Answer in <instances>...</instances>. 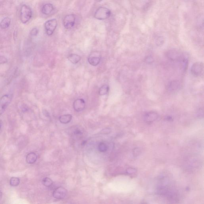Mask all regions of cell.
Here are the masks:
<instances>
[{
	"mask_svg": "<svg viewBox=\"0 0 204 204\" xmlns=\"http://www.w3.org/2000/svg\"><path fill=\"white\" fill-rule=\"evenodd\" d=\"M32 17V11L30 8L27 5H23L20 9V19L23 24L28 22Z\"/></svg>",
	"mask_w": 204,
	"mask_h": 204,
	"instance_id": "1",
	"label": "cell"
},
{
	"mask_svg": "<svg viewBox=\"0 0 204 204\" xmlns=\"http://www.w3.org/2000/svg\"><path fill=\"white\" fill-rule=\"evenodd\" d=\"M111 14V11L109 9L104 7H101L96 10L94 17L98 20H103L110 17Z\"/></svg>",
	"mask_w": 204,
	"mask_h": 204,
	"instance_id": "2",
	"label": "cell"
},
{
	"mask_svg": "<svg viewBox=\"0 0 204 204\" xmlns=\"http://www.w3.org/2000/svg\"><path fill=\"white\" fill-rule=\"evenodd\" d=\"M57 26V20L56 19H51L46 22L44 27L47 34L48 36H51L56 29Z\"/></svg>",
	"mask_w": 204,
	"mask_h": 204,
	"instance_id": "3",
	"label": "cell"
},
{
	"mask_svg": "<svg viewBox=\"0 0 204 204\" xmlns=\"http://www.w3.org/2000/svg\"><path fill=\"white\" fill-rule=\"evenodd\" d=\"M11 101V97L9 94H5L0 99V115H1L4 113Z\"/></svg>",
	"mask_w": 204,
	"mask_h": 204,
	"instance_id": "4",
	"label": "cell"
},
{
	"mask_svg": "<svg viewBox=\"0 0 204 204\" xmlns=\"http://www.w3.org/2000/svg\"><path fill=\"white\" fill-rule=\"evenodd\" d=\"M203 64L200 62H196L191 68V72L195 76H200L203 71Z\"/></svg>",
	"mask_w": 204,
	"mask_h": 204,
	"instance_id": "5",
	"label": "cell"
},
{
	"mask_svg": "<svg viewBox=\"0 0 204 204\" xmlns=\"http://www.w3.org/2000/svg\"><path fill=\"white\" fill-rule=\"evenodd\" d=\"M76 22V17L75 15L71 14L65 16L63 20V25L64 27L67 29L72 28L74 26Z\"/></svg>",
	"mask_w": 204,
	"mask_h": 204,
	"instance_id": "6",
	"label": "cell"
},
{
	"mask_svg": "<svg viewBox=\"0 0 204 204\" xmlns=\"http://www.w3.org/2000/svg\"><path fill=\"white\" fill-rule=\"evenodd\" d=\"M67 192V190L64 187H58L56 188L53 192V197L56 199H63L66 197Z\"/></svg>",
	"mask_w": 204,
	"mask_h": 204,
	"instance_id": "7",
	"label": "cell"
},
{
	"mask_svg": "<svg viewBox=\"0 0 204 204\" xmlns=\"http://www.w3.org/2000/svg\"><path fill=\"white\" fill-rule=\"evenodd\" d=\"M88 61L90 65L96 66L101 62V57L97 53H93L89 57Z\"/></svg>",
	"mask_w": 204,
	"mask_h": 204,
	"instance_id": "8",
	"label": "cell"
},
{
	"mask_svg": "<svg viewBox=\"0 0 204 204\" xmlns=\"http://www.w3.org/2000/svg\"><path fill=\"white\" fill-rule=\"evenodd\" d=\"M85 102L82 99H78L75 100L73 104V109L75 111L80 112L85 109Z\"/></svg>",
	"mask_w": 204,
	"mask_h": 204,
	"instance_id": "9",
	"label": "cell"
},
{
	"mask_svg": "<svg viewBox=\"0 0 204 204\" xmlns=\"http://www.w3.org/2000/svg\"><path fill=\"white\" fill-rule=\"evenodd\" d=\"M158 117V114L154 112H149L145 114L144 120L147 123H152L157 119Z\"/></svg>",
	"mask_w": 204,
	"mask_h": 204,
	"instance_id": "10",
	"label": "cell"
},
{
	"mask_svg": "<svg viewBox=\"0 0 204 204\" xmlns=\"http://www.w3.org/2000/svg\"><path fill=\"white\" fill-rule=\"evenodd\" d=\"M38 159V156L34 152H31L27 154L26 157V161L29 164L35 163Z\"/></svg>",
	"mask_w": 204,
	"mask_h": 204,
	"instance_id": "11",
	"label": "cell"
},
{
	"mask_svg": "<svg viewBox=\"0 0 204 204\" xmlns=\"http://www.w3.org/2000/svg\"><path fill=\"white\" fill-rule=\"evenodd\" d=\"M54 6L52 4L48 3L45 4L41 9V12L44 14L48 15L51 13L54 10Z\"/></svg>",
	"mask_w": 204,
	"mask_h": 204,
	"instance_id": "12",
	"label": "cell"
},
{
	"mask_svg": "<svg viewBox=\"0 0 204 204\" xmlns=\"http://www.w3.org/2000/svg\"><path fill=\"white\" fill-rule=\"evenodd\" d=\"M72 118V115L70 114H67V115H63L60 116L59 121L62 124H67L70 123Z\"/></svg>",
	"mask_w": 204,
	"mask_h": 204,
	"instance_id": "13",
	"label": "cell"
},
{
	"mask_svg": "<svg viewBox=\"0 0 204 204\" xmlns=\"http://www.w3.org/2000/svg\"><path fill=\"white\" fill-rule=\"evenodd\" d=\"M180 84L178 81H173L169 83L168 85V88L171 91H175L180 88Z\"/></svg>",
	"mask_w": 204,
	"mask_h": 204,
	"instance_id": "14",
	"label": "cell"
},
{
	"mask_svg": "<svg viewBox=\"0 0 204 204\" xmlns=\"http://www.w3.org/2000/svg\"><path fill=\"white\" fill-rule=\"evenodd\" d=\"M68 59L73 64H76L80 62L81 57L76 54H70L68 57Z\"/></svg>",
	"mask_w": 204,
	"mask_h": 204,
	"instance_id": "15",
	"label": "cell"
},
{
	"mask_svg": "<svg viewBox=\"0 0 204 204\" xmlns=\"http://www.w3.org/2000/svg\"><path fill=\"white\" fill-rule=\"evenodd\" d=\"M11 20L9 17H6L4 19L2 20L0 23V26L1 28L4 29L8 28L10 26Z\"/></svg>",
	"mask_w": 204,
	"mask_h": 204,
	"instance_id": "16",
	"label": "cell"
},
{
	"mask_svg": "<svg viewBox=\"0 0 204 204\" xmlns=\"http://www.w3.org/2000/svg\"><path fill=\"white\" fill-rule=\"evenodd\" d=\"M109 87L108 85H102L99 90V94L101 96L105 95L109 92Z\"/></svg>",
	"mask_w": 204,
	"mask_h": 204,
	"instance_id": "17",
	"label": "cell"
},
{
	"mask_svg": "<svg viewBox=\"0 0 204 204\" xmlns=\"http://www.w3.org/2000/svg\"><path fill=\"white\" fill-rule=\"evenodd\" d=\"M20 183V180L18 177H12L10 180V184L11 186L16 187L18 186Z\"/></svg>",
	"mask_w": 204,
	"mask_h": 204,
	"instance_id": "18",
	"label": "cell"
},
{
	"mask_svg": "<svg viewBox=\"0 0 204 204\" xmlns=\"http://www.w3.org/2000/svg\"><path fill=\"white\" fill-rule=\"evenodd\" d=\"M42 183L43 185L46 187H49L52 185L53 181L48 177H45L42 180Z\"/></svg>",
	"mask_w": 204,
	"mask_h": 204,
	"instance_id": "19",
	"label": "cell"
},
{
	"mask_svg": "<svg viewBox=\"0 0 204 204\" xmlns=\"http://www.w3.org/2000/svg\"><path fill=\"white\" fill-rule=\"evenodd\" d=\"M99 150L101 152H105L108 150V146L104 142H101L98 146Z\"/></svg>",
	"mask_w": 204,
	"mask_h": 204,
	"instance_id": "20",
	"label": "cell"
},
{
	"mask_svg": "<svg viewBox=\"0 0 204 204\" xmlns=\"http://www.w3.org/2000/svg\"><path fill=\"white\" fill-rule=\"evenodd\" d=\"M203 16H200L198 18L197 20V25L198 27L200 28L203 27L204 21H203Z\"/></svg>",
	"mask_w": 204,
	"mask_h": 204,
	"instance_id": "21",
	"label": "cell"
},
{
	"mask_svg": "<svg viewBox=\"0 0 204 204\" xmlns=\"http://www.w3.org/2000/svg\"><path fill=\"white\" fill-rule=\"evenodd\" d=\"M38 33V29L34 28L31 30L30 34L32 36H35L37 35Z\"/></svg>",
	"mask_w": 204,
	"mask_h": 204,
	"instance_id": "22",
	"label": "cell"
},
{
	"mask_svg": "<svg viewBox=\"0 0 204 204\" xmlns=\"http://www.w3.org/2000/svg\"><path fill=\"white\" fill-rule=\"evenodd\" d=\"M7 62V59L5 57L3 56H0V64H3Z\"/></svg>",
	"mask_w": 204,
	"mask_h": 204,
	"instance_id": "23",
	"label": "cell"
},
{
	"mask_svg": "<svg viewBox=\"0 0 204 204\" xmlns=\"http://www.w3.org/2000/svg\"><path fill=\"white\" fill-rule=\"evenodd\" d=\"M164 41L163 40V38L162 37H159L158 38V39L156 40L157 44H158L160 45L162 44L163 42Z\"/></svg>",
	"mask_w": 204,
	"mask_h": 204,
	"instance_id": "24",
	"label": "cell"
},
{
	"mask_svg": "<svg viewBox=\"0 0 204 204\" xmlns=\"http://www.w3.org/2000/svg\"><path fill=\"white\" fill-rule=\"evenodd\" d=\"M74 134L76 136H81L82 134V132H81V131H80L79 129H77L75 131V132H74Z\"/></svg>",
	"mask_w": 204,
	"mask_h": 204,
	"instance_id": "25",
	"label": "cell"
},
{
	"mask_svg": "<svg viewBox=\"0 0 204 204\" xmlns=\"http://www.w3.org/2000/svg\"><path fill=\"white\" fill-rule=\"evenodd\" d=\"M135 171L136 170L134 169H128V173L130 174H133L135 172Z\"/></svg>",
	"mask_w": 204,
	"mask_h": 204,
	"instance_id": "26",
	"label": "cell"
},
{
	"mask_svg": "<svg viewBox=\"0 0 204 204\" xmlns=\"http://www.w3.org/2000/svg\"><path fill=\"white\" fill-rule=\"evenodd\" d=\"M2 196H3V194H2V192L1 191H0V200L2 198Z\"/></svg>",
	"mask_w": 204,
	"mask_h": 204,
	"instance_id": "27",
	"label": "cell"
},
{
	"mask_svg": "<svg viewBox=\"0 0 204 204\" xmlns=\"http://www.w3.org/2000/svg\"><path fill=\"white\" fill-rule=\"evenodd\" d=\"M1 123H0V131H1Z\"/></svg>",
	"mask_w": 204,
	"mask_h": 204,
	"instance_id": "28",
	"label": "cell"
},
{
	"mask_svg": "<svg viewBox=\"0 0 204 204\" xmlns=\"http://www.w3.org/2000/svg\"><path fill=\"white\" fill-rule=\"evenodd\" d=\"M96 1H97V2H101V1H102V0H96Z\"/></svg>",
	"mask_w": 204,
	"mask_h": 204,
	"instance_id": "29",
	"label": "cell"
}]
</instances>
